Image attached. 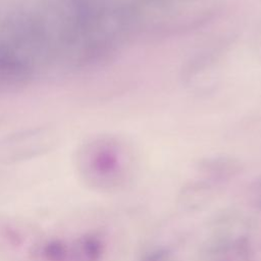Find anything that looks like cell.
<instances>
[{
	"label": "cell",
	"instance_id": "1",
	"mask_svg": "<svg viewBox=\"0 0 261 261\" xmlns=\"http://www.w3.org/2000/svg\"><path fill=\"white\" fill-rule=\"evenodd\" d=\"M106 252L104 239L96 232L72 238H48L30 248L35 261H101Z\"/></svg>",
	"mask_w": 261,
	"mask_h": 261
},
{
	"label": "cell",
	"instance_id": "6",
	"mask_svg": "<svg viewBox=\"0 0 261 261\" xmlns=\"http://www.w3.org/2000/svg\"><path fill=\"white\" fill-rule=\"evenodd\" d=\"M138 261H175V258L168 249L160 247L144 252Z\"/></svg>",
	"mask_w": 261,
	"mask_h": 261
},
{
	"label": "cell",
	"instance_id": "4",
	"mask_svg": "<svg viewBox=\"0 0 261 261\" xmlns=\"http://www.w3.org/2000/svg\"><path fill=\"white\" fill-rule=\"evenodd\" d=\"M32 238L31 227L23 222L0 216V250L13 252L23 248Z\"/></svg>",
	"mask_w": 261,
	"mask_h": 261
},
{
	"label": "cell",
	"instance_id": "2",
	"mask_svg": "<svg viewBox=\"0 0 261 261\" xmlns=\"http://www.w3.org/2000/svg\"><path fill=\"white\" fill-rule=\"evenodd\" d=\"M80 174L85 184L101 193H111L126 180V170L117 150L97 146L87 150L79 160Z\"/></svg>",
	"mask_w": 261,
	"mask_h": 261
},
{
	"label": "cell",
	"instance_id": "5",
	"mask_svg": "<svg viewBox=\"0 0 261 261\" xmlns=\"http://www.w3.org/2000/svg\"><path fill=\"white\" fill-rule=\"evenodd\" d=\"M239 172V166L232 160L212 159L204 162L200 167L203 181L208 184L222 182L230 179Z\"/></svg>",
	"mask_w": 261,
	"mask_h": 261
},
{
	"label": "cell",
	"instance_id": "3",
	"mask_svg": "<svg viewBox=\"0 0 261 261\" xmlns=\"http://www.w3.org/2000/svg\"><path fill=\"white\" fill-rule=\"evenodd\" d=\"M199 261H255L250 241L241 234H222L208 241L200 250Z\"/></svg>",
	"mask_w": 261,
	"mask_h": 261
}]
</instances>
